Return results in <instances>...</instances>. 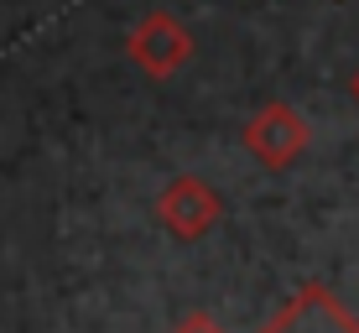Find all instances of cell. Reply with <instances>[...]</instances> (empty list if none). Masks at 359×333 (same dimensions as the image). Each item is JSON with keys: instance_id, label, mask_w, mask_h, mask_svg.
I'll use <instances>...</instances> for the list:
<instances>
[{"instance_id": "obj_1", "label": "cell", "mask_w": 359, "mask_h": 333, "mask_svg": "<svg viewBox=\"0 0 359 333\" xmlns=\"http://www.w3.org/2000/svg\"><path fill=\"white\" fill-rule=\"evenodd\" d=\"M224 214V198L214 193V182H203L198 172H177L162 193H156V219L177 240H203Z\"/></svg>"}, {"instance_id": "obj_3", "label": "cell", "mask_w": 359, "mask_h": 333, "mask_svg": "<svg viewBox=\"0 0 359 333\" xmlns=\"http://www.w3.org/2000/svg\"><path fill=\"white\" fill-rule=\"evenodd\" d=\"M307 120L297 115L292 104H266L255 109V120L245 125V151L255 156L266 172H287L297 156L307 151Z\"/></svg>"}, {"instance_id": "obj_4", "label": "cell", "mask_w": 359, "mask_h": 333, "mask_svg": "<svg viewBox=\"0 0 359 333\" xmlns=\"http://www.w3.org/2000/svg\"><path fill=\"white\" fill-rule=\"evenodd\" d=\"M177 333H224V328H219V323H214L208 313H193V318H188V323H182Z\"/></svg>"}, {"instance_id": "obj_2", "label": "cell", "mask_w": 359, "mask_h": 333, "mask_svg": "<svg viewBox=\"0 0 359 333\" xmlns=\"http://www.w3.org/2000/svg\"><path fill=\"white\" fill-rule=\"evenodd\" d=\"M126 47H130V63L141 68L146 79H172V73L193 57V32L182 27L177 16H167V11H151V16L135 21Z\"/></svg>"}, {"instance_id": "obj_5", "label": "cell", "mask_w": 359, "mask_h": 333, "mask_svg": "<svg viewBox=\"0 0 359 333\" xmlns=\"http://www.w3.org/2000/svg\"><path fill=\"white\" fill-rule=\"evenodd\" d=\"M349 94H354V104H359V73H354V83H349Z\"/></svg>"}]
</instances>
